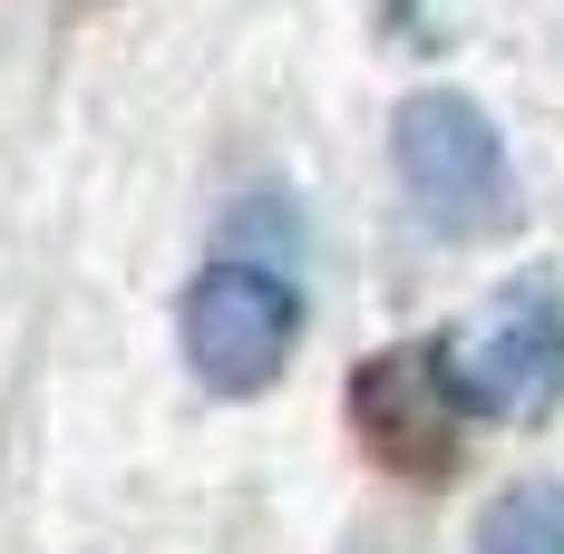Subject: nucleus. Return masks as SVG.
<instances>
[{"label": "nucleus", "instance_id": "39448f33", "mask_svg": "<svg viewBox=\"0 0 564 554\" xmlns=\"http://www.w3.org/2000/svg\"><path fill=\"white\" fill-rule=\"evenodd\" d=\"M467 554H564V477H516L487 497Z\"/></svg>", "mask_w": 564, "mask_h": 554}, {"label": "nucleus", "instance_id": "20e7f679", "mask_svg": "<svg viewBox=\"0 0 564 554\" xmlns=\"http://www.w3.org/2000/svg\"><path fill=\"white\" fill-rule=\"evenodd\" d=\"M350 428L390 477L438 487L457 467V438H467V409L448 389V340H399L380 360H360L350 370Z\"/></svg>", "mask_w": 564, "mask_h": 554}, {"label": "nucleus", "instance_id": "7ed1b4c3", "mask_svg": "<svg viewBox=\"0 0 564 554\" xmlns=\"http://www.w3.org/2000/svg\"><path fill=\"white\" fill-rule=\"evenodd\" d=\"M448 389L467 419H555L564 409V282L555 273H516L477 332L448 340Z\"/></svg>", "mask_w": 564, "mask_h": 554}, {"label": "nucleus", "instance_id": "f257e3e1", "mask_svg": "<svg viewBox=\"0 0 564 554\" xmlns=\"http://www.w3.org/2000/svg\"><path fill=\"white\" fill-rule=\"evenodd\" d=\"M390 166L409 215L438 243H497L516 224V156L507 127L477 108L467 88H409L390 117Z\"/></svg>", "mask_w": 564, "mask_h": 554}, {"label": "nucleus", "instance_id": "f03ea898", "mask_svg": "<svg viewBox=\"0 0 564 554\" xmlns=\"http://www.w3.org/2000/svg\"><path fill=\"white\" fill-rule=\"evenodd\" d=\"M175 340H185V370L215 389V399H253L282 380V360L302 350V292L273 263H205L175 302Z\"/></svg>", "mask_w": 564, "mask_h": 554}]
</instances>
